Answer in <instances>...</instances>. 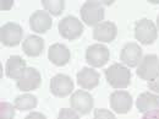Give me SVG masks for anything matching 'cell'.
I'll return each mask as SVG.
<instances>
[{
  "label": "cell",
  "mask_w": 159,
  "mask_h": 119,
  "mask_svg": "<svg viewBox=\"0 0 159 119\" xmlns=\"http://www.w3.org/2000/svg\"><path fill=\"white\" fill-rule=\"evenodd\" d=\"M105 79L114 88H126L131 81V71L122 64H113L105 70Z\"/></svg>",
  "instance_id": "obj_1"
},
{
  "label": "cell",
  "mask_w": 159,
  "mask_h": 119,
  "mask_svg": "<svg viewBox=\"0 0 159 119\" xmlns=\"http://www.w3.org/2000/svg\"><path fill=\"white\" fill-rule=\"evenodd\" d=\"M81 19L88 26H97L104 19V6L99 1H86L81 7Z\"/></svg>",
  "instance_id": "obj_2"
},
{
  "label": "cell",
  "mask_w": 159,
  "mask_h": 119,
  "mask_svg": "<svg viewBox=\"0 0 159 119\" xmlns=\"http://www.w3.org/2000/svg\"><path fill=\"white\" fill-rule=\"evenodd\" d=\"M135 37L142 44H152L158 38L157 26L148 19H141L135 23Z\"/></svg>",
  "instance_id": "obj_3"
},
{
  "label": "cell",
  "mask_w": 159,
  "mask_h": 119,
  "mask_svg": "<svg viewBox=\"0 0 159 119\" xmlns=\"http://www.w3.org/2000/svg\"><path fill=\"white\" fill-rule=\"evenodd\" d=\"M139 79L146 81H152L159 76V58L156 54H148L143 57L136 70Z\"/></svg>",
  "instance_id": "obj_4"
},
{
  "label": "cell",
  "mask_w": 159,
  "mask_h": 119,
  "mask_svg": "<svg viewBox=\"0 0 159 119\" xmlns=\"http://www.w3.org/2000/svg\"><path fill=\"white\" fill-rule=\"evenodd\" d=\"M59 33L65 40H75L83 33V25L75 16H66L58 25Z\"/></svg>",
  "instance_id": "obj_5"
},
{
  "label": "cell",
  "mask_w": 159,
  "mask_h": 119,
  "mask_svg": "<svg viewBox=\"0 0 159 119\" xmlns=\"http://www.w3.org/2000/svg\"><path fill=\"white\" fill-rule=\"evenodd\" d=\"M23 36V31L19 23L7 22L0 28V40L6 47H15L20 44Z\"/></svg>",
  "instance_id": "obj_6"
},
{
  "label": "cell",
  "mask_w": 159,
  "mask_h": 119,
  "mask_svg": "<svg viewBox=\"0 0 159 119\" xmlns=\"http://www.w3.org/2000/svg\"><path fill=\"white\" fill-rule=\"evenodd\" d=\"M109 58H110L109 49L100 43L89 45L86 50V60L93 68H100L105 65Z\"/></svg>",
  "instance_id": "obj_7"
},
{
  "label": "cell",
  "mask_w": 159,
  "mask_h": 119,
  "mask_svg": "<svg viewBox=\"0 0 159 119\" xmlns=\"http://www.w3.org/2000/svg\"><path fill=\"white\" fill-rule=\"evenodd\" d=\"M93 103L94 102H93V97L91 96V93L83 90L76 91L70 98L71 108L75 109L80 114H88L91 109L93 108Z\"/></svg>",
  "instance_id": "obj_8"
},
{
  "label": "cell",
  "mask_w": 159,
  "mask_h": 119,
  "mask_svg": "<svg viewBox=\"0 0 159 119\" xmlns=\"http://www.w3.org/2000/svg\"><path fill=\"white\" fill-rule=\"evenodd\" d=\"M74 90V81L65 74H58L50 81V91L57 97H66Z\"/></svg>",
  "instance_id": "obj_9"
},
{
  "label": "cell",
  "mask_w": 159,
  "mask_h": 119,
  "mask_svg": "<svg viewBox=\"0 0 159 119\" xmlns=\"http://www.w3.org/2000/svg\"><path fill=\"white\" fill-rule=\"evenodd\" d=\"M42 76L39 71L34 68H27L20 79L16 81V85L21 91H32L37 90L40 86Z\"/></svg>",
  "instance_id": "obj_10"
},
{
  "label": "cell",
  "mask_w": 159,
  "mask_h": 119,
  "mask_svg": "<svg viewBox=\"0 0 159 119\" xmlns=\"http://www.w3.org/2000/svg\"><path fill=\"white\" fill-rule=\"evenodd\" d=\"M110 107L119 114L127 113L132 107V97L127 91H114L110 95Z\"/></svg>",
  "instance_id": "obj_11"
},
{
  "label": "cell",
  "mask_w": 159,
  "mask_h": 119,
  "mask_svg": "<svg viewBox=\"0 0 159 119\" xmlns=\"http://www.w3.org/2000/svg\"><path fill=\"white\" fill-rule=\"evenodd\" d=\"M120 60L130 66V68H135L139 66V64L142 60V49L137 43H127L120 53Z\"/></svg>",
  "instance_id": "obj_12"
},
{
  "label": "cell",
  "mask_w": 159,
  "mask_h": 119,
  "mask_svg": "<svg viewBox=\"0 0 159 119\" xmlns=\"http://www.w3.org/2000/svg\"><path fill=\"white\" fill-rule=\"evenodd\" d=\"M53 26L52 16L47 11H34L30 17V27L36 33H45Z\"/></svg>",
  "instance_id": "obj_13"
},
{
  "label": "cell",
  "mask_w": 159,
  "mask_h": 119,
  "mask_svg": "<svg viewBox=\"0 0 159 119\" xmlns=\"http://www.w3.org/2000/svg\"><path fill=\"white\" fill-rule=\"evenodd\" d=\"M118 35V28L114 22L110 21H104L97 25L93 30V38L99 42L110 43L116 38Z\"/></svg>",
  "instance_id": "obj_14"
},
{
  "label": "cell",
  "mask_w": 159,
  "mask_h": 119,
  "mask_svg": "<svg viewBox=\"0 0 159 119\" xmlns=\"http://www.w3.org/2000/svg\"><path fill=\"white\" fill-rule=\"evenodd\" d=\"M48 58L54 65L64 66L70 61L71 53L66 45H64L61 43H55V44L50 45V48L48 50Z\"/></svg>",
  "instance_id": "obj_15"
},
{
  "label": "cell",
  "mask_w": 159,
  "mask_h": 119,
  "mask_svg": "<svg viewBox=\"0 0 159 119\" xmlns=\"http://www.w3.org/2000/svg\"><path fill=\"white\" fill-rule=\"evenodd\" d=\"M100 75L92 68H83L77 73V83L83 90H93L98 86Z\"/></svg>",
  "instance_id": "obj_16"
},
{
  "label": "cell",
  "mask_w": 159,
  "mask_h": 119,
  "mask_svg": "<svg viewBox=\"0 0 159 119\" xmlns=\"http://www.w3.org/2000/svg\"><path fill=\"white\" fill-rule=\"evenodd\" d=\"M26 69H27L26 61L19 55L10 57L6 61V65H5L6 76L12 80H16V81L22 76V74L25 73Z\"/></svg>",
  "instance_id": "obj_17"
},
{
  "label": "cell",
  "mask_w": 159,
  "mask_h": 119,
  "mask_svg": "<svg viewBox=\"0 0 159 119\" xmlns=\"http://www.w3.org/2000/svg\"><path fill=\"white\" fill-rule=\"evenodd\" d=\"M136 107L142 113L151 112V111H158L159 95H154V93H151V92L141 93L137 101H136Z\"/></svg>",
  "instance_id": "obj_18"
},
{
  "label": "cell",
  "mask_w": 159,
  "mask_h": 119,
  "mask_svg": "<svg viewBox=\"0 0 159 119\" xmlns=\"http://www.w3.org/2000/svg\"><path fill=\"white\" fill-rule=\"evenodd\" d=\"M22 49L28 57H38L44 49V40L38 36H28L22 43Z\"/></svg>",
  "instance_id": "obj_19"
},
{
  "label": "cell",
  "mask_w": 159,
  "mask_h": 119,
  "mask_svg": "<svg viewBox=\"0 0 159 119\" xmlns=\"http://www.w3.org/2000/svg\"><path fill=\"white\" fill-rule=\"evenodd\" d=\"M14 106L16 109H19L21 112L22 111H31V109L36 108V106H37V97L33 95H30V93L21 95V96H17L15 98Z\"/></svg>",
  "instance_id": "obj_20"
},
{
  "label": "cell",
  "mask_w": 159,
  "mask_h": 119,
  "mask_svg": "<svg viewBox=\"0 0 159 119\" xmlns=\"http://www.w3.org/2000/svg\"><path fill=\"white\" fill-rule=\"evenodd\" d=\"M42 4L44 6V9L47 10V12H49L54 16H59L65 7V1H62V0H43Z\"/></svg>",
  "instance_id": "obj_21"
},
{
  "label": "cell",
  "mask_w": 159,
  "mask_h": 119,
  "mask_svg": "<svg viewBox=\"0 0 159 119\" xmlns=\"http://www.w3.org/2000/svg\"><path fill=\"white\" fill-rule=\"evenodd\" d=\"M15 117V106L7 102L0 103V119H14Z\"/></svg>",
  "instance_id": "obj_22"
},
{
  "label": "cell",
  "mask_w": 159,
  "mask_h": 119,
  "mask_svg": "<svg viewBox=\"0 0 159 119\" xmlns=\"http://www.w3.org/2000/svg\"><path fill=\"white\" fill-rule=\"evenodd\" d=\"M58 119H80V116L72 108H62L59 112Z\"/></svg>",
  "instance_id": "obj_23"
},
{
  "label": "cell",
  "mask_w": 159,
  "mask_h": 119,
  "mask_svg": "<svg viewBox=\"0 0 159 119\" xmlns=\"http://www.w3.org/2000/svg\"><path fill=\"white\" fill-rule=\"evenodd\" d=\"M94 119H116V118H115V116L110 111L99 108V109H96L94 111Z\"/></svg>",
  "instance_id": "obj_24"
},
{
  "label": "cell",
  "mask_w": 159,
  "mask_h": 119,
  "mask_svg": "<svg viewBox=\"0 0 159 119\" xmlns=\"http://www.w3.org/2000/svg\"><path fill=\"white\" fill-rule=\"evenodd\" d=\"M148 88L153 92H156L157 95H159V76H157L154 80L148 82Z\"/></svg>",
  "instance_id": "obj_25"
},
{
  "label": "cell",
  "mask_w": 159,
  "mask_h": 119,
  "mask_svg": "<svg viewBox=\"0 0 159 119\" xmlns=\"http://www.w3.org/2000/svg\"><path fill=\"white\" fill-rule=\"evenodd\" d=\"M142 119H159V109L158 111H151V112H146L143 114Z\"/></svg>",
  "instance_id": "obj_26"
},
{
  "label": "cell",
  "mask_w": 159,
  "mask_h": 119,
  "mask_svg": "<svg viewBox=\"0 0 159 119\" xmlns=\"http://www.w3.org/2000/svg\"><path fill=\"white\" fill-rule=\"evenodd\" d=\"M25 119H47V117L44 114L39 113V112H32V113H30Z\"/></svg>",
  "instance_id": "obj_27"
},
{
  "label": "cell",
  "mask_w": 159,
  "mask_h": 119,
  "mask_svg": "<svg viewBox=\"0 0 159 119\" xmlns=\"http://www.w3.org/2000/svg\"><path fill=\"white\" fill-rule=\"evenodd\" d=\"M12 5H14V1H11V0L1 1V10H9Z\"/></svg>",
  "instance_id": "obj_28"
},
{
  "label": "cell",
  "mask_w": 159,
  "mask_h": 119,
  "mask_svg": "<svg viewBox=\"0 0 159 119\" xmlns=\"http://www.w3.org/2000/svg\"><path fill=\"white\" fill-rule=\"evenodd\" d=\"M157 26H158V30H159V15L158 17H157Z\"/></svg>",
  "instance_id": "obj_29"
}]
</instances>
